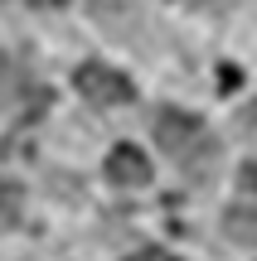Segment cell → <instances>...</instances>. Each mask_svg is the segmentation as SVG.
<instances>
[{"label":"cell","instance_id":"obj_1","mask_svg":"<svg viewBox=\"0 0 257 261\" xmlns=\"http://www.w3.org/2000/svg\"><path fill=\"white\" fill-rule=\"evenodd\" d=\"M155 140L190 179H204L219 160V145H214V136L204 130V121L194 112H160L155 116Z\"/></svg>","mask_w":257,"mask_h":261},{"label":"cell","instance_id":"obj_2","mask_svg":"<svg viewBox=\"0 0 257 261\" xmlns=\"http://www.w3.org/2000/svg\"><path fill=\"white\" fill-rule=\"evenodd\" d=\"M73 83H78V92H83L92 107H122V102L136 97L131 77H122L116 68H102V63H83Z\"/></svg>","mask_w":257,"mask_h":261},{"label":"cell","instance_id":"obj_7","mask_svg":"<svg viewBox=\"0 0 257 261\" xmlns=\"http://www.w3.org/2000/svg\"><path fill=\"white\" fill-rule=\"evenodd\" d=\"M19 92H44V87L29 83V73H15V68H0V112H15Z\"/></svg>","mask_w":257,"mask_h":261},{"label":"cell","instance_id":"obj_4","mask_svg":"<svg viewBox=\"0 0 257 261\" xmlns=\"http://www.w3.org/2000/svg\"><path fill=\"white\" fill-rule=\"evenodd\" d=\"M223 232L238 247H257V213L252 208H228V213H223Z\"/></svg>","mask_w":257,"mask_h":261},{"label":"cell","instance_id":"obj_10","mask_svg":"<svg viewBox=\"0 0 257 261\" xmlns=\"http://www.w3.org/2000/svg\"><path fill=\"white\" fill-rule=\"evenodd\" d=\"M243 189H257V165H248V169H243Z\"/></svg>","mask_w":257,"mask_h":261},{"label":"cell","instance_id":"obj_11","mask_svg":"<svg viewBox=\"0 0 257 261\" xmlns=\"http://www.w3.org/2000/svg\"><path fill=\"white\" fill-rule=\"evenodd\" d=\"M34 5H44V10H54V5H63V0H34Z\"/></svg>","mask_w":257,"mask_h":261},{"label":"cell","instance_id":"obj_6","mask_svg":"<svg viewBox=\"0 0 257 261\" xmlns=\"http://www.w3.org/2000/svg\"><path fill=\"white\" fill-rule=\"evenodd\" d=\"M92 19L107 24V29H126L136 19V5L131 0H92Z\"/></svg>","mask_w":257,"mask_h":261},{"label":"cell","instance_id":"obj_5","mask_svg":"<svg viewBox=\"0 0 257 261\" xmlns=\"http://www.w3.org/2000/svg\"><path fill=\"white\" fill-rule=\"evenodd\" d=\"M19 218H25V189L15 179H0V232H10Z\"/></svg>","mask_w":257,"mask_h":261},{"label":"cell","instance_id":"obj_3","mask_svg":"<svg viewBox=\"0 0 257 261\" xmlns=\"http://www.w3.org/2000/svg\"><path fill=\"white\" fill-rule=\"evenodd\" d=\"M107 179L122 184V189H136V184L151 179V160H146L136 145H116L112 155H107Z\"/></svg>","mask_w":257,"mask_h":261},{"label":"cell","instance_id":"obj_9","mask_svg":"<svg viewBox=\"0 0 257 261\" xmlns=\"http://www.w3.org/2000/svg\"><path fill=\"white\" fill-rule=\"evenodd\" d=\"M243 130H257V102H248V112H243Z\"/></svg>","mask_w":257,"mask_h":261},{"label":"cell","instance_id":"obj_8","mask_svg":"<svg viewBox=\"0 0 257 261\" xmlns=\"http://www.w3.org/2000/svg\"><path fill=\"white\" fill-rule=\"evenodd\" d=\"M126 261H175L170 252H160V247H141L136 256H126Z\"/></svg>","mask_w":257,"mask_h":261}]
</instances>
